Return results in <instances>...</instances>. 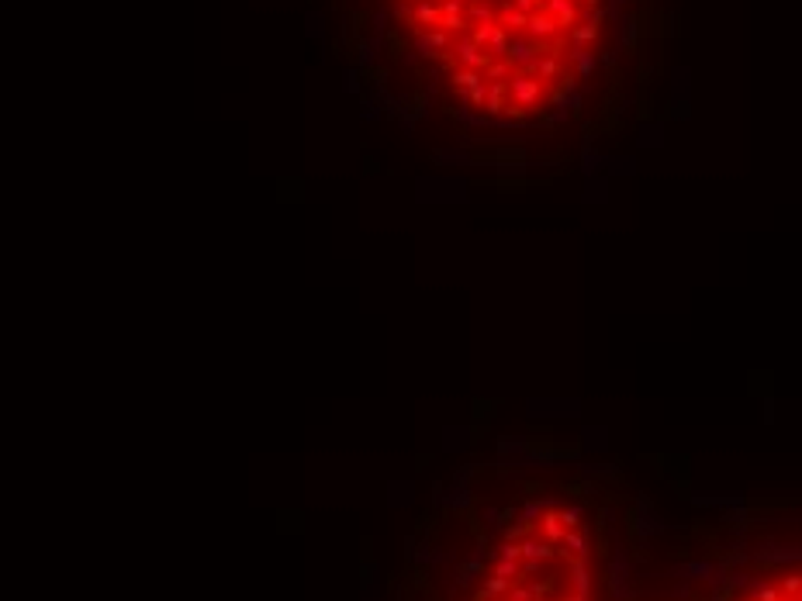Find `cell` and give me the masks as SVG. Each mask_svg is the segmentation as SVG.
I'll return each instance as SVG.
<instances>
[{"label": "cell", "mask_w": 802, "mask_h": 601, "mask_svg": "<svg viewBox=\"0 0 802 601\" xmlns=\"http://www.w3.org/2000/svg\"><path fill=\"white\" fill-rule=\"evenodd\" d=\"M456 107L526 128L574 107L612 38V0H387Z\"/></svg>", "instance_id": "1"}, {"label": "cell", "mask_w": 802, "mask_h": 601, "mask_svg": "<svg viewBox=\"0 0 802 601\" xmlns=\"http://www.w3.org/2000/svg\"><path fill=\"white\" fill-rule=\"evenodd\" d=\"M467 601H598V557L584 515L564 501L519 511Z\"/></svg>", "instance_id": "2"}, {"label": "cell", "mask_w": 802, "mask_h": 601, "mask_svg": "<svg viewBox=\"0 0 802 601\" xmlns=\"http://www.w3.org/2000/svg\"><path fill=\"white\" fill-rule=\"evenodd\" d=\"M733 601H802V564L765 573L761 581L747 584Z\"/></svg>", "instance_id": "3"}]
</instances>
